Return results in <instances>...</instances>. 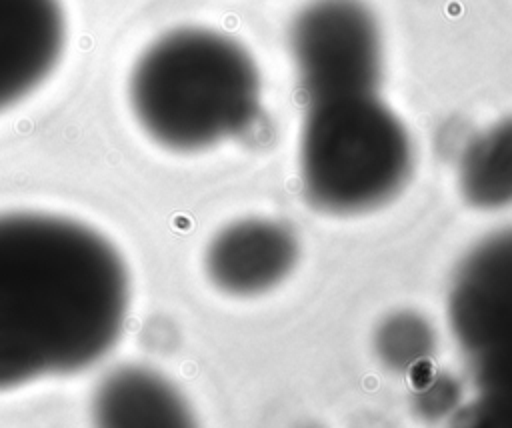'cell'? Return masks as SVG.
Segmentation results:
<instances>
[{
    "label": "cell",
    "instance_id": "cell-2",
    "mask_svg": "<svg viewBox=\"0 0 512 428\" xmlns=\"http://www.w3.org/2000/svg\"><path fill=\"white\" fill-rule=\"evenodd\" d=\"M128 100L142 130L160 146L204 150L254 122L260 76L242 44L186 26L162 34L138 56Z\"/></svg>",
    "mask_w": 512,
    "mask_h": 428
},
{
    "label": "cell",
    "instance_id": "cell-9",
    "mask_svg": "<svg viewBox=\"0 0 512 428\" xmlns=\"http://www.w3.org/2000/svg\"><path fill=\"white\" fill-rule=\"evenodd\" d=\"M458 186L474 208L494 210L512 204V118L470 140L460 158Z\"/></svg>",
    "mask_w": 512,
    "mask_h": 428
},
{
    "label": "cell",
    "instance_id": "cell-4",
    "mask_svg": "<svg viewBox=\"0 0 512 428\" xmlns=\"http://www.w3.org/2000/svg\"><path fill=\"white\" fill-rule=\"evenodd\" d=\"M448 322L466 374L468 422L512 426V230L486 238L462 260Z\"/></svg>",
    "mask_w": 512,
    "mask_h": 428
},
{
    "label": "cell",
    "instance_id": "cell-3",
    "mask_svg": "<svg viewBox=\"0 0 512 428\" xmlns=\"http://www.w3.org/2000/svg\"><path fill=\"white\" fill-rule=\"evenodd\" d=\"M306 198L330 214L382 206L406 182L410 136L374 90L308 102L298 150Z\"/></svg>",
    "mask_w": 512,
    "mask_h": 428
},
{
    "label": "cell",
    "instance_id": "cell-6",
    "mask_svg": "<svg viewBox=\"0 0 512 428\" xmlns=\"http://www.w3.org/2000/svg\"><path fill=\"white\" fill-rule=\"evenodd\" d=\"M66 44L60 0H0V112L32 94Z\"/></svg>",
    "mask_w": 512,
    "mask_h": 428
},
{
    "label": "cell",
    "instance_id": "cell-5",
    "mask_svg": "<svg viewBox=\"0 0 512 428\" xmlns=\"http://www.w3.org/2000/svg\"><path fill=\"white\" fill-rule=\"evenodd\" d=\"M290 48L308 102L376 90L380 34L360 0H314L294 20Z\"/></svg>",
    "mask_w": 512,
    "mask_h": 428
},
{
    "label": "cell",
    "instance_id": "cell-8",
    "mask_svg": "<svg viewBox=\"0 0 512 428\" xmlns=\"http://www.w3.org/2000/svg\"><path fill=\"white\" fill-rule=\"evenodd\" d=\"M94 418L104 426H186L190 410L182 394L160 374L124 366L110 372L94 394Z\"/></svg>",
    "mask_w": 512,
    "mask_h": 428
},
{
    "label": "cell",
    "instance_id": "cell-1",
    "mask_svg": "<svg viewBox=\"0 0 512 428\" xmlns=\"http://www.w3.org/2000/svg\"><path fill=\"white\" fill-rule=\"evenodd\" d=\"M128 302V270L102 234L0 214V390L92 366L122 334Z\"/></svg>",
    "mask_w": 512,
    "mask_h": 428
},
{
    "label": "cell",
    "instance_id": "cell-7",
    "mask_svg": "<svg viewBox=\"0 0 512 428\" xmlns=\"http://www.w3.org/2000/svg\"><path fill=\"white\" fill-rule=\"evenodd\" d=\"M294 232L268 218H244L222 228L206 250L212 284L234 296H254L278 286L296 266Z\"/></svg>",
    "mask_w": 512,
    "mask_h": 428
},
{
    "label": "cell",
    "instance_id": "cell-10",
    "mask_svg": "<svg viewBox=\"0 0 512 428\" xmlns=\"http://www.w3.org/2000/svg\"><path fill=\"white\" fill-rule=\"evenodd\" d=\"M378 358L396 372H414L428 364L434 352L430 324L414 312L390 314L376 330Z\"/></svg>",
    "mask_w": 512,
    "mask_h": 428
}]
</instances>
